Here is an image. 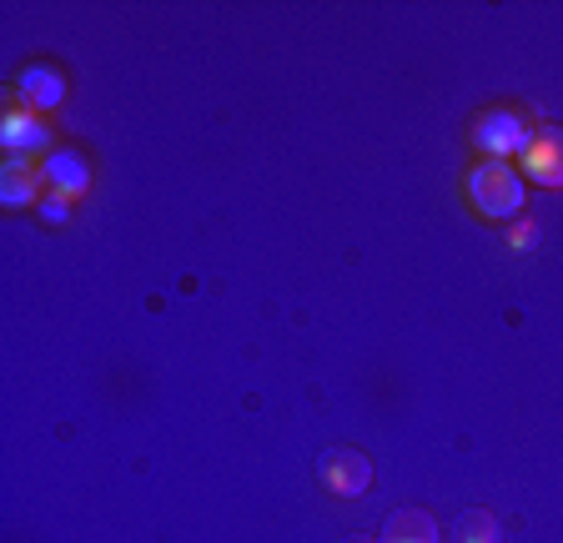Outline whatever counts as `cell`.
I'll list each match as a JSON object with an SVG mask.
<instances>
[{"instance_id":"obj_8","label":"cell","mask_w":563,"mask_h":543,"mask_svg":"<svg viewBox=\"0 0 563 543\" xmlns=\"http://www.w3.org/2000/svg\"><path fill=\"white\" fill-rule=\"evenodd\" d=\"M377 543H443V539H438V523L422 508H398Z\"/></svg>"},{"instance_id":"obj_13","label":"cell","mask_w":563,"mask_h":543,"mask_svg":"<svg viewBox=\"0 0 563 543\" xmlns=\"http://www.w3.org/2000/svg\"><path fill=\"white\" fill-rule=\"evenodd\" d=\"M5 171H41V166H31V156H5Z\"/></svg>"},{"instance_id":"obj_4","label":"cell","mask_w":563,"mask_h":543,"mask_svg":"<svg viewBox=\"0 0 563 543\" xmlns=\"http://www.w3.org/2000/svg\"><path fill=\"white\" fill-rule=\"evenodd\" d=\"M518 162H523L528 181H539V187H549V191H563V126H539Z\"/></svg>"},{"instance_id":"obj_11","label":"cell","mask_w":563,"mask_h":543,"mask_svg":"<svg viewBox=\"0 0 563 543\" xmlns=\"http://www.w3.org/2000/svg\"><path fill=\"white\" fill-rule=\"evenodd\" d=\"M533 242H539V222H533V217H518V222H508V247H514V252H528Z\"/></svg>"},{"instance_id":"obj_12","label":"cell","mask_w":563,"mask_h":543,"mask_svg":"<svg viewBox=\"0 0 563 543\" xmlns=\"http://www.w3.org/2000/svg\"><path fill=\"white\" fill-rule=\"evenodd\" d=\"M41 222H51V226H60V222H70V201L66 197H41Z\"/></svg>"},{"instance_id":"obj_10","label":"cell","mask_w":563,"mask_h":543,"mask_svg":"<svg viewBox=\"0 0 563 543\" xmlns=\"http://www.w3.org/2000/svg\"><path fill=\"white\" fill-rule=\"evenodd\" d=\"M457 543H498V519H493L488 508H468L457 519Z\"/></svg>"},{"instance_id":"obj_7","label":"cell","mask_w":563,"mask_h":543,"mask_svg":"<svg viewBox=\"0 0 563 543\" xmlns=\"http://www.w3.org/2000/svg\"><path fill=\"white\" fill-rule=\"evenodd\" d=\"M15 96H21V107H31L35 117L41 111H56L66 101V76L56 66H25L21 81H15Z\"/></svg>"},{"instance_id":"obj_2","label":"cell","mask_w":563,"mask_h":543,"mask_svg":"<svg viewBox=\"0 0 563 543\" xmlns=\"http://www.w3.org/2000/svg\"><path fill=\"white\" fill-rule=\"evenodd\" d=\"M533 142V126L518 117L514 107H493L473 121V146H478L488 162H508V156H523V146Z\"/></svg>"},{"instance_id":"obj_3","label":"cell","mask_w":563,"mask_h":543,"mask_svg":"<svg viewBox=\"0 0 563 543\" xmlns=\"http://www.w3.org/2000/svg\"><path fill=\"white\" fill-rule=\"evenodd\" d=\"M317 478L328 484V494L338 498H357L373 488V463L367 453H352V448H328L322 463H317Z\"/></svg>"},{"instance_id":"obj_6","label":"cell","mask_w":563,"mask_h":543,"mask_svg":"<svg viewBox=\"0 0 563 543\" xmlns=\"http://www.w3.org/2000/svg\"><path fill=\"white\" fill-rule=\"evenodd\" d=\"M0 146H5L11 156L46 152V146H51V126L35 117L31 107H11L5 117H0ZM51 152H56V146H51Z\"/></svg>"},{"instance_id":"obj_9","label":"cell","mask_w":563,"mask_h":543,"mask_svg":"<svg viewBox=\"0 0 563 543\" xmlns=\"http://www.w3.org/2000/svg\"><path fill=\"white\" fill-rule=\"evenodd\" d=\"M41 191H46L41 171H5V181H0V201L5 207H41Z\"/></svg>"},{"instance_id":"obj_5","label":"cell","mask_w":563,"mask_h":543,"mask_svg":"<svg viewBox=\"0 0 563 543\" xmlns=\"http://www.w3.org/2000/svg\"><path fill=\"white\" fill-rule=\"evenodd\" d=\"M41 181H46L51 197H86L91 191V162H86L81 152H70V146H56V152H46V162H41Z\"/></svg>"},{"instance_id":"obj_1","label":"cell","mask_w":563,"mask_h":543,"mask_svg":"<svg viewBox=\"0 0 563 543\" xmlns=\"http://www.w3.org/2000/svg\"><path fill=\"white\" fill-rule=\"evenodd\" d=\"M468 201L493 222H508L523 212V177L508 162H478L468 171Z\"/></svg>"}]
</instances>
